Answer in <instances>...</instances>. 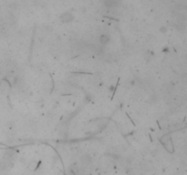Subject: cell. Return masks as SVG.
<instances>
[{
	"label": "cell",
	"instance_id": "cell-1",
	"mask_svg": "<svg viewBox=\"0 0 187 175\" xmlns=\"http://www.w3.org/2000/svg\"><path fill=\"white\" fill-rule=\"evenodd\" d=\"M61 19H62V21L65 22V23H68V22L71 21V19H72V16H71V14H64L62 17H61Z\"/></svg>",
	"mask_w": 187,
	"mask_h": 175
},
{
	"label": "cell",
	"instance_id": "cell-2",
	"mask_svg": "<svg viewBox=\"0 0 187 175\" xmlns=\"http://www.w3.org/2000/svg\"><path fill=\"white\" fill-rule=\"evenodd\" d=\"M116 1L117 0H104V3L108 6H113L116 5Z\"/></svg>",
	"mask_w": 187,
	"mask_h": 175
}]
</instances>
